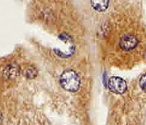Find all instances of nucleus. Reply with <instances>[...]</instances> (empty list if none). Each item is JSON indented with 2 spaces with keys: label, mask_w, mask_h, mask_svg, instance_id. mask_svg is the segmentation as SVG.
Returning <instances> with one entry per match:
<instances>
[{
  "label": "nucleus",
  "mask_w": 146,
  "mask_h": 125,
  "mask_svg": "<svg viewBox=\"0 0 146 125\" xmlns=\"http://www.w3.org/2000/svg\"><path fill=\"white\" fill-rule=\"evenodd\" d=\"M24 74H25L27 78H28V79H34L37 75V71H36V69L35 67H29L26 68Z\"/></svg>",
  "instance_id": "nucleus-6"
},
{
  "label": "nucleus",
  "mask_w": 146,
  "mask_h": 125,
  "mask_svg": "<svg viewBox=\"0 0 146 125\" xmlns=\"http://www.w3.org/2000/svg\"><path fill=\"white\" fill-rule=\"evenodd\" d=\"M138 45V39L134 35L126 34L120 39V47L124 51L134 50Z\"/></svg>",
  "instance_id": "nucleus-3"
},
{
  "label": "nucleus",
  "mask_w": 146,
  "mask_h": 125,
  "mask_svg": "<svg viewBox=\"0 0 146 125\" xmlns=\"http://www.w3.org/2000/svg\"><path fill=\"white\" fill-rule=\"evenodd\" d=\"M18 75H19V67H18V66L11 65L5 69V75L8 78H14V77L18 76Z\"/></svg>",
  "instance_id": "nucleus-5"
},
{
  "label": "nucleus",
  "mask_w": 146,
  "mask_h": 125,
  "mask_svg": "<svg viewBox=\"0 0 146 125\" xmlns=\"http://www.w3.org/2000/svg\"><path fill=\"white\" fill-rule=\"evenodd\" d=\"M93 9L98 12H105L109 6V0H91Z\"/></svg>",
  "instance_id": "nucleus-4"
},
{
  "label": "nucleus",
  "mask_w": 146,
  "mask_h": 125,
  "mask_svg": "<svg viewBox=\"0 0 146 125\" xmlns=\"http://www.w3.org/2000/svg\"><path fill=\"white\" fill-rule=\"evenodd\" d=\"M139 85H140V88H142V90H143V92L146 93V74H144V75L140 78Z\"/></svg>",
  "instance_id": "nucleus-7"
},
{
  "label": "nucleus",
  "mask_w": 146,
  "mask_h": 125,
  "mask_svg": "<svg viewBox=\"0 0 146 125\" xmlns=\"http://www.w3.org/2000/svg\"><path fill=\"white\" fill-rule=\"evenodd\" d=\"M60 83L64 89L70 92H76L80 87L81 80L77 73L74 70L70 69L62 74L60 77Z\"/></svg>",
  "instance_id": "nucleus-1"
},
{
  "label": "nucleus",
  "mask_w": 146,
  "mask_h": 125,
  "mask_svg": "<svg viewBox=\"0 0 146 125\" xmlns=\"http://www.w3.org/2000/svg\"><path fill=\"white\" fill-rule=\"evenodd\" d=\"M108 88L114 94L121 95L127 90V83L122 78L113 76L111 77L108 80Z\"/></svg>",
  "instance_id": "nucleus-2"
}]
</instances>
